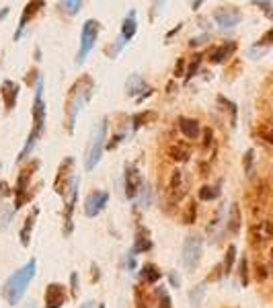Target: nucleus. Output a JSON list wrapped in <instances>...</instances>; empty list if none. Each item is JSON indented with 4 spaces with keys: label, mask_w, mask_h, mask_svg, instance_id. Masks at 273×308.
<instances>
[{
    "label": "nucleus",
    "mask_w": 273,
    "mask_h": 308,
    "mask_svg": "<svg viewBox=\"0 0 273 308\" xmlns=\"http://www.w3.org/2000/svg\"><path fill=\"white\" fill-rule=\"evenodd\" d=\"M7 15H9V7H7V9H3V13H0V19H5Z\"/></svg>",
    "instance_id": "47"
},
{
    "label": "nucleus",
    "mask_w": 273,
    "mask_h": 308,
    "mask_svg": "<svg viewBox=\"0 0 273 308\" xmlns=\"http://www.w3.org/2000/svg\"><path fill=\"white\" fill-rule=\"evenodd\" d=\"M45 308H62L66 304V288L62 284H49L45 288Z\"/></svg>",
    "instance_id": "14"
},
{
    "label": "nucleus",
    "mask_w": 273,
    "mask_h": 308,
    "mask_svg": "<svg viewBox=\"0 0 273 308\" xmlns=\"http://www.w3.org/2000/svg\"><path fill=\"white\" fill-rule=\"evenodd\" d=\"M134 300H136V308H148V302H146L144 292H142V288H140V286H136V288H134Z\"/></svg>",
    "instance_id": "36"
},
{
    "label": "nucleus",
    "mask_w": 273,
    "mask_h": 308,
    "mask_svg": "<svg viewBox=\"0 0 273 308\" xmlns=\"http://www.w3.org/2000/svg\"><path fill=\"white\" fill-rule=\"evenodd\" d=\"M140 278H142V282H146V284H156V282L162 278V271H160L154 263H144V265H142V271H140Z\"/></svg>",
    "instance_id": "27"
},
{
    "label": "nucleus",
    "mask_w": 273,
    "mask_h": 308,
    "mask_svg": "<svg viewBox=\"0 0 273 308\" xmlns=\"http://www.w3.org/2000/svg\"><path fill=\"white\" fill-rule=\"evenodd\" d=\"M236 51V41H226L222 45H216L209 49V54H207V60L211 64H222L226 58H230L232 54Z\"/></svg>",
    "instance_id": "17"
},
{
    "label": "nucleus",
    "mask_w": 273,
    "mask_h": 308,
    "mask_svg": "<svg viewBox=\"0 0 273 308\" xmlns=\"http://www.w3.org/2000/svg\"><path fill=\"white\" fill-rule=\"evenodd\" d=\"M267 197H269V185L265 183V181H261L255 189H253V193H251V212L259 218L261 214H263V210H265V205H267Z\"/></svg>",
    "instance_id": "12"
},
{
    "label": "nucleus",
    "mask_w": 273,
    "mask_h": 308,
    "mask_svg": "<svg viewBox=\"0 0 273 308\" xmlns=\"http://www.w3.org/2000/svg\"><path fill=\"white\" fill-rule=\"evenodd\" d=\"M150 249H152V240L148 238V230L140 228L138 234H136V240H134V247H132L130 255L136 257V253H146V251H150Z\"/></svg>",
    "instance_id": "25"
},
{
    "label": "nucleus",
    "mask_w": 273,
    "mask_h": 308,
    "mask_svg": "<svg viewBox=\"0 0 273 308\" xmlns=\"http://www.w3.org/2000/svg\"><path fill=\"white\" fill-rule=\"evenodd\" d=\"M257 138L269 152H273V117H269L257 126Z\"/></svg>",
    "instance_id": "21"
},
{
    "label": "nucleus",
    "mask_w": 273,
    "mask_h": 308,
    "mask_svg": "<svg viewBox=\"0 0 273 308\" xmlns=\"http://www.w3.org/2000/svg\"><path fill=\"white\" fill-rule=\"evenodd\" d=\"M177 126H179L181 134L187 140H197L199 138V121L197 119H193V117H179Z\"/></svg>",
    "instance_id": "22"
},
{
    "label": "nucleus",
    "mask_w": 273,
    "mask_h": 308,
    "mask_svg": "<svg viewBox=\"0 0 273 308\" xmlns=\"http://www.w3.org/2000/svg\"><path fill=\"white\" fill-rule=\"evenodd\" d=\"M207 39H209V33H203L201 37H193V39L189 41V45H191V47H195V45H201V43H205Z\"/></svg>",
    "instance_id": "42"
},
{
    "label": "nucleus",
    "mask_w": 273,
    "mask_h": 308,
    "mask_svg": "<svg viewBox=\"0 0 273 308\" xmlns=\"http://www.w3.org/2000/svg\"><path fill=\"white\" fill-rule=\"evenodd\" d=\"M240 282H242V286H249V261H247V257L240 259Z\"/></svg>",
    "instance_id": "38"
},
{
    "label": "nucleus",
    "mask_w": 273,
    "mask_h": 308,
    "mask_svg": "<svg viewBox=\"0 0 273 308\" xmlns=\"http://www.w3.org/2000/svg\"><path fill=\"white\" fill-rule=\"evenodd\" d=\"M31 113H33V128H31V134H29V138H27L25 148H23L21 154H19V161H25V159L29 157V152L33 150L35 142H37L39 136L43 134V126H45V103H43V80H41V78H39L37 84H35V101H33Z\"/></svg>",
    "instance_id": "3"
},
{
    "label": "nucleus",
    "mask_w": 273,
    "mask_h": 308,
    "mask_svg": "<svg viewBox=\"0 0 273 308\" xmlns=\"http://www.w3.org/2000/svg\"><path fill=\"white\" fill-rule=\"evenodd\" d=\"M195 218H197V205H195V199H191V201L185 205V208H183L181 222L187 224V226H191V224L195 222Z\"/></svg>",
    "instance_id": "30"
},
{
    "label": "nucleus",
    "mask_w": 273,
    "mask_h": 308,
    "mask_svg": "<svg viewBox=\"0 0 273 308\" xmlns=\"http://www.w3.org/2000/svg\"><path fill=\"white\" fill-rule=\"evenodd\" d=\"M126 88H128V95L130 97H138V101H142L144 97H148L152 90L148 88L146 80L140 76V74H130L128 82H126Z\"/></svg>",
    "instance_id": "18"
},
{
    "label": "nucleus",
    "mask_w": 273,
    "mask_h": 308,
    "mask_svg": "<svg viewBox=\"0 0 273 308\" xmlns=\"http://www.w3.org/2000/svg\"><path fill=\"white\" fill-rule=\"evenodd\" d=\"M169 280H171V284H173L175 288H179V286H181V278L177 275V271H171V273H169Z\"/></svg>",
    "instance_id": "44"
},
{
    "label": "nucleus",
    "mask_w": 273,
    "mask_h": 308,
    "mask_svg": "<svg viewBox=\"0 0 273 308\" xmlns=\"http://www.w3.org/2000/svg\"><path fill=\"white\" fill-rule=\"evenodd\" d=\"M0 97H3L7 111H13V107L17 105V97H19V84L13 80H5L3 86H0Z\"/></svg>",
    "instance_id": "19"
},
{
    "label": "nucleus",
    "mask_w": 273,
    "mask_h": 308,
    "mask_svg": "<svg viewBox=\"0 0 273 308\" xmlns=\"http://www.w3.org/2000/svg\"><path fill=\"white\" fill-rule=\"evenodd\" d=\"M76 195H78V177L74 179L70 191L66 193V197H68L66 208H64V234L66 236L72 234V212H74V205H76Z\"/></svg>",
    "instance_id": "15"
},
{
    "label": "nucleus",
    "mask_w": 273,
    "mask_h": 308,
    "mask_svg": "<svg viewBox=\"0 0 273 308\" xmlns=\"http://www.w3.org/2000/svg\"><path fill=\"white\" fill-rule=\"evenodd\" d=\"M253 157H255V152H253V150H247V154H245V171H247V173H251Z\"/></svg>",
    "instance_id": "40"
},
{
    "label": "nucleus",
    "mask_w": 273,
    "mask_h": 308,
    "mask_svg": "<svg viewBox=\"0 0 273 308\" xmlns=\"http://www.w3.org/2000/svg\"><path fill=\"white\" fill-rule=\"evenodd\" d=\"M11 191H9V185L5 183V181H0V197H5V195H9Z\"/></svg>",
    "instance_id": "45"
},
{
    "label": "nucleus",
    "mask_w": 273,
    "mask_h": 308,
    "mask_svg": "<svg viewBox=\"0 0 273 308\" xmlns=\"http://www.w3.org/2000/svg\"><path fill=\"white\" fill-rule=\"evenodd\" d=\"M37 214H39V210H37V208H33V210H31V214L27 216V220H25V226H23V230H21V242H23V247H27V244H29L31 230H33V226H35Z\"/></svg>",
    "instance_id": "28"
},
{
    "label": "nucleus",
    "mask_w": 273,
    "mask_h": 308,
    "mask_svg": "<svg viewBox=\"0 0 273 308\" xmlns=\"http://www.w3.org/2000/svg\"><path fill=\"white\" fill-rule=\"evenodd\" d=\"M226 230L230 234H238V230H240V208H238V203L230 205L228 220H226Z\"/></svg>",
    "instance_id": "26"
},
{
    "label": "nucleus",
    "mask_w": 273,
    "mask_h": 308,
    "mask_svg": "<svg viewBox=\"0 0 273 308\" xmlns=\"http://www.w3.org/2000/svg\"><path fill=\"white\" fill-rule=\"evenodd\" d=\"M138 31V17H136V11H130L124 19V25H122V37L126 41H130Z\"/></svg>",
    "instance_id": "24"
},
{
    "label": "nucleus",
    "mask_w": 273,
    "mask_h": 308,
    "mask_svg": "<svg viewBox=\"0 0 273 308\" xmlns=\"http://www.w3.org/2000/svg\"><path fill=\"white\" fill-rule=\"evenodd\" d=\"M154 294H156V300H158V308H173V300H171L169 290L165 286H158L154 290Z\"/></svg>",
    "instance_id": "31"
},
{
    "label": "nucleus",
    "mask_w": 273,
    "mask_h": 308,
    "mask_svg": "<svg viewBox=\"0 0 273 308\" xmlns=\"http://www.w3.org/2000/svg\"><path fill=\"white\" fill-rule=\"evenodd\" d=\"M41 7H43V3H29V5L25 7V11H23V15H21V21H19V29H17V33H15V41L21 37V33H23V29L27 27L29 19H33V17L39 13Z\"/></svg>",
    "instance_id": "23"
},
{
    "label": "nucleus",
    "mask_w": 273,
    "mask_h": 308,
    "mask_svg": "<svg viewBox=\"0 0 273 308\" xmlns=\"http://www.w3.org/2000/svg\"><path fill=\"white\" fill-rule=\"evenodd\" d=\"M101 33V23L95 21V19H88L84 25H82V31H80V47H78V54H76V64H82L86 60V56L90 54V49L95 47L97 43V37Z\"/></svg>",
    "instance_id": "6"
},
{
    "label": "nucleus",
    "mask_w": 273,
    "mask_h": 308,
    "mask_svg": "<svg viewBox=\"0 0 273 308\" xmlns=\"http://www.w3.org/2000/svg\"><path fill=\"white\" fill-rule=\"evenodd\" d=\"M269 253H271V259H273V249H271V251H269Z\"/></svg>",
    "instance_id": "49"
},
{
    "label": "nucleus",
    "mask_w": 273,
    "mask_h": 308,
    "mask_svg": "<svg viewBox=\"0 0 273 308\" xmlns=\"http://www.w3.org/2000/svg\"><path fill=\"white\" fill-rule=\"evenodd\" d=\"M255 269H257V280H265V278L269 275V273H267V267H265V265H261V263H257V267H255Z\"/></svg>",
    "instance_id": "43"
},
{
    "label": "nucleus",
    "mask_w": 273,
    "mask_h": 308,
    "mask_svg": "<svg viewBox=\"0 0 273 308\" xmlns=\"http://www.w3.org/2000/svg\"><path fill=\"white\" fill-rule=\"evenodd\" d=\"M203 294H205V286H203V284L195 286V288L191 290V294H189L191 304H193V306H199V304H201V300H203Z\"/></svg>",
    "instance_id": "34"
},
{
    "label": "nucleus",
    "mask_w": 273,
    "mask_h": 308,
    "mask_svg": "<svg viewBox=\"0 0 273 308\" xmlns=\"http://www.w3.org/2000/svg\"><path fill=\"white\" fill-rule=\"evenodd\" d=\"M60 9L66 11L68 15H76L82 9V3L80 0H66V3H60Z\"/></svg>",
    "instance_id": "35"
},
{
    "label": "nucleus",
    "mask_w": 273,
    "mask_h": 308,
    "mask_svg": "<svg viewBox=\"0 0 273 308\" xmlns=\"http://www.w3.org/2000/svg\"><path fill=\"white\" fill-rule=\"evenodd\" d=\"M107 201H109V193H105V191H93V193L84 199V214H86L88 218L99 216V214L105 210Z\"/></svg>",
    "instance_id": "10"
},
{
    "label": "nucleus",
    "mask_w": 273,
    "mask_h": 308,
    "mask_svg": "<svg viewBox=\"0 0 273 308\" xmlns=\"http://www.w3.org/2000/svg\"><path fill=\"white\" fill-rule=\"evenodd\" d=\"M82 308H93V302H86V304H82Z\"/></svg>",
    "instance_id": "48"
},
{
    "label": "nucleus",
    "mask_w": 273,
    "mask_h": 308,
    "mask_svg": "<svg viewBox=\"0 0 273 308\" xmlns=\"http://www.w3.org/2000/svg\"><path fill=\"white\" fill-rule=\"evenodd\" d=\"M72 169H74V159L68 157V159L60 165L58 175H56V181H53V189H56V193L62 195V197H66V193L70 191V187H72V183H74V179H76V177H72Z\"/></svg>",
    "instance_id": "8"
},
{
    "label": "nucleus",
    "mask_w": 273,
    "mask_h": 308,
    "mask_svg": "<svg viewBox=\"0 0 273 308\" xmlns=\"http://www.w3.org/2000/svg\"><path fill=\"white\" fill-rule=\"evenodd\" d=\"M35 78H37V70H31L29 72V76H27V84H33L35 82ZM39 80V78H37Z\"/></svg>",
    "instance_id": "46"
},
{
    "label": "nucleus",
    "mask_w": 273,
    "mask_h": 308,
    "mask_svg": "<svg viewBox=\"0 0 273 308\" xmlns=\"http://www.w3.org/2000/svg\"><path fill=\"white\" fill-rule=\"evenodd\" d=\"M211 144H214V132H211L209 128H205V130H203V142H201L203 152H207V150L211 148Z\"/></svg>",
    "instance_id": "37"
},
{
    "label": "nucleus",
    "mask_w": 273,
    "mask_h": 308,
    "mask_svg": "<svg viewBox=\"0 0 273 308\" xmlns=\"http://www.w3.org/2000/svg\"><path fill=\"white\" fill-rule=\"evenodd\" d=\"M199 62H201V56H195V60L191 62V66H189V70L185 72V74H187V80H189V78L193 76V72L197 70V66H199Z\"/></svg>",
    "instance_id": "41"
},
{
    "label": "nucleus",
    "mask_w": 273,
    "mask_h": 308,
    "mask_svg": "<svg viewBox=\"0 0 273 308\" xmlns=\"http://www.w3.org/2000/svg\"><path fill=\"white\" fill-rule=\"evenodd\" d=\"M29 308H35V306H29Z\"/></svg>",
    "instance_id": "51"
},
{
    "label": "nucleus",
    "mask_w": 273,
    "mask_h": 308,
    "mask_svg": "<svg viewBox=\"0 0 273 308\" xmlns=\"http://www.w3.org/2000/svg\"><path fill=\"white\" fill-rule=\"evenodd\" d=\"M105 142H107V119H101V121L93 128V134H90V140H88L86 159H84L86 171H93V169L101 163L103 150H105V146H107Z\"/></svg>",
    "instance_id": "4"
},
{
    "label": "nucleus",
    "mask_w": 273,
    "mask_h": 308,
    "mask_svg": "<svg viewBox=\"0 0 273 308\" xmlns=\"http://www.w3.org/2000/svg\"><path fill=\"white\" fill-rule=\"evenodd\" d=\"M37 167H39V163L37 161H33L31 165H27V167H23L21 169V173H19V179H17V185H15V212L21 208V205L27 201V199H31V195L27 193V189H29V183H31V177H33V173L37 171Z\"/></svg>",
    "instance_id": "7"
},
{
    "label": "nucleus",
    "mask_w": 273,
    "mask_h": 308,
    "mask_svg": "<svg viewBox=\"0 0 273 308\" xmlns=\"http://www.w3.org/2000/svg\"><path fill=\"white\" fill-rule=\"evenodd\" d=\"M99 308H105V306H103V304H101V306H99Z\"/></svg>",
    "instance_id": "50"
},
{
    "label": "nucleus",
    "mask_w": 273,
    "mask_h": 308,
    "mask_svg": "<svg viewBox=\"0 0 273 308\" xmlns=\"http://www.w3.org/2000/svg\"><path fill=\"white\" fill-rule=\"evenodd\" d=\"M142 187H144V183H142L140 171L134 165L128 167L126 169V197L128 199H136L142 193Z\"/></svg>",
    "instance_id": "13"
},
{
    "label": "nucleus",
    "mask_w": 273,
    "mask_h": 308,
    "mask_svg": "<svg viewBox=\"0 0 273 308\" xmlns=\"http://www.w3.org/2000/svg\"><path fill=\"white\" fill-rule=\"evenodd\" d=\"M259 45H273V27L259 39Z\"/></svg>",
    "instance_id": "39"
},
{
    "label": "nucleus",
    "mask_w": 273,
    "mask_h": 308,
    "mask_svg": "<svg viewBox=\"0 0 273 308\" xmlns=\"http://www.w3.org/2000/svg\"><path fill=\"white\" fill-rule=\"evenodd\" d=\"M167 157L175 163H187L189 157H191V146L185 144V142H173L167 148Z\"/></svg>",
    "instance_id": "20"
},
{
    "label": "nucleus",
    "mask_w": 273,
    "mask_h": 308,
    "mask_svg": "<svg viewBox=\"0 0 273 308\" xmlns=\"http://www.w3.org/2000/svg\"><path fill=\"white\" fill-rule=\"evenodd\" d=\"M93 88H95V82L90 76H80L68 90L66 95V103H64V111H66V130L72 134L74 132V124H76V117L78 113L82 111V107L86 105V101L90 99L93 95Z\"/></svg>",
    "instance_id": "1"
},
{
    "label": "nucleus",
    "mask_w": 273,
    "mask_h": 308,
    "mask_svg": "<svg viewBox=\"0 0 273 308\" xmlns=\"http://www.w3.org/2000/svg\"><path fill=\"white\" fill-rule=\"evenodd\" d=\"M214 19H216V23L220 25V27L230 29V27H234V25L240 23L242 15H240V11L236 7H220L214 13Z\"/></svg>",
    "instance_id": "11"
},
{
    "label": "nucleus",
    "mask_w": 273,
    "mask_h": 308,
    "mask_svg": "<svg viewBox=\"0 0 273 308\" xmlns=\"http://www.w3.org/2000/svg\"><path fill=\"white\" fill-rule=\"evenodd\" d=\"M220 187L218 185H203L199 191H197V197L201 199V201H211V199H218L220 197Z\"/></svg>",
    "instance_id": "29"
},
{
    "label": "nucleus",
    "mask_w": 273,
    "mask_h": 308,
    "mask_svg": "<svg viewBox=\"0 0 273 308\" xmlns=\"http://www.w3.org/2000/svg\"><path fill=\"white\" fill-rule=\"evenodd\" d=\"M234 259H236V247L230 244L228 251H226V257H224V263H222V271L224 275H228L232 271V265H234Z\"/></svg>",
    "instance_id": "33"
},
{
    "label": "nucleus",
    "mask_w": 273,
    "mask_h": 308,
    "mask_svg": "<svg viewBox=\"0 0 273 308\" xmlns=\"http://www.w3.org/2000/svg\"><path fill=\"white\" fill-rule=\"evenodd\" d=\"M185 193H187V181H185L183 171H173L171 181H169V197H171V203L181 201Z\"/></svg>",
    "instance_id": "16"
},
{
    "label": "nucleus",
    "mask_w": 273,
    "mask_h": 308,
    "mask_svg": "<svg viewBox=\"0 0 273 308\" xmlns=\"http://www.w3.org/2000/svg\"><path fill=\"white\" fill-rule=\"evenodd\" d=\"M35 271H37V261H35V259L27 261L25 267H21L19 271H15V273L5 282V286H3V298H5L9 304H13V306L19 304L21 298L25 296V292H27L29 282L35 278Z\"/></svg>",
    "instance_id": "2"
},
{
    "label": "nucleus",
    "mask_w": 273,
    "mask_h": 308,
    "mask_svg": "<svg viewBox=\"0 0 273 308\" xmlns=\"http://www.w3.org/2000/svg\"><path fill=\"white\" fill-rule=\"evenodd\" d=\"M201 249H203V238L201 234H187L183 240V249H181V259L185 269L193 271L199 265L201 259Z\"/></svg>",
    "instance_id": "5"
},
{
    "label": "nucleus",
    "mask_w": 273,
    "mask_h": 308,
    "mask_svg": "<svg viewBox=\"0 0 273 308\" xmlns=\"http://www.w3.org/2000/svg\"><path fill=\"white\" fill-rule=\"evenodd\" d=\"M249 236H251V242L255 247L267 244L273 238V222L271 220H257L255 224H251Z\"/></svg>",
    "instance_id": "9"
},
{
    "label": "nucleus",
    "mask_w": 273,
    "mask_h": 308,
    "mask_svg": "<svg viewBox=\"0 0 273 308\" xmlns=\"http://www.w3.org/2000/svg\"><path fill=\"white\" fill-rule=\"evenodd\" d=\"M156 117H158V115H156L154 111H144V113H138V115H134V117H132L134 130H138V128H142V126H146V124L154 121Z\"/></svg>",
    "instance_id": "32"
}]
</instances>
